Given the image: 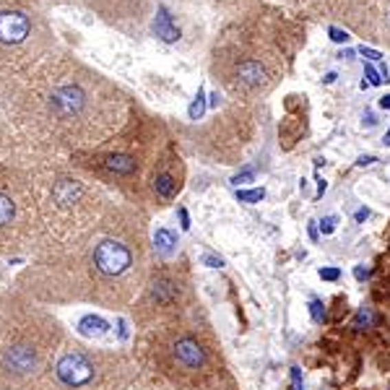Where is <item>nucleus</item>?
Returning <instances> with one entry per match:
<instances>
[{"mask_svg": "<svg viewBox=\"0 0 390 390\" xmlns=\"http://www.w3.org/2000/svg\"><path fill=\"white\" fill-rule=\"evenodd\" d=\"M146 279L138 237L107 226L39 250L11 286L47 307L89 302L115 310L136 302Z\"/></svg>", "mask_w": 390, "mask_h": 390, "instance_id": "nucleus-1", "label": "nucleus"}, {"mask_svg": "<svg viewBox=\"0 0 390 390\" xmlns=\"http://www.w3.org/2000/svg\"><path fill=\"white\" fill-rule=\"evenodd\" d=\"M65 341L47 305L16 286L0 289V390H32Z\"/></svg>", "mask_w": 390, "mask_h": 390, "instance_id": "nucleus-2", "label": "nucleus"}, {"mask_svg": "<svg viewBox=\"0 0 390 390\" xmlns=\"http://www.w3.org/2000/svg\"><path fill=\"white\" fill-rule=\"evenodd\" d=\"M141 362L172 390H216L221 378L211 333L188 318L149 328L141 341Z\"/></svg>", "mask_w": 390, "mask_h": 390, "instance_id": "nucleus-3", "label": "nucleus"}, {"mask_svg": "<svg viewBox=\"0 0 390 390\" xmlns=\"http://www.w3.org/2000/svg\"><path fill=\"white\" fill-rule=\"evenodd\" d=\"M45 245L36 169L0 159V258L36 255Z\"/></svg>", "mask_w": 390, "mask_h": 390, "instance_id": "nucleus-4", "label": "nucleus"}, {"mask_svg": "<svg viewBox=\"0 0 390 390\" xmlns=\"http://www.w3.org/2000/svg\"><path fill=\"white\" fill-rule=\"evenodd\" d=\"M138 369L125 354L83 349L65 341L32 390H128Z\"/></svg>", "mask_w": 390, "mask_h": 390, "instance_id": "nucleus-5", "label": "nucleus"}, {"mask_svg": "<svg viewBox=\"0 0 390 390\" xmlns=\"http://www.w3.org/2000/svg\"><path fill=\"white\" fill-rule=\"evenodd\" d=\"M47 32L34 0H0V76L39 63Z\"/></svg>", "mask_w": 390, "mask_h": 390, "instance_id": "nucleus-6", "label": "nucleus"}, {"mask_svg": "<svg viewBox=\"0 0 390 390\" xmlns=\"http://www.w3.org/2000/svg\"><path fill=\"white\" fill-rule=\"evenodd\" d=\"M185 310H188V286L180 273L169 268L149 273L141 294L133 302V315L146 331L169 320L185 318Z\"/></svg>", "mask_w": 390, "mask_h": 390, "instance_id": "nucleus-7", "label": "nucleus"}, {"mask_svg": "<svg viewBox=\"0 0 390 390\" xmlns=\"http://www.w3.org/2000/svg\"><path fill=\"white\" fill-rule=\"evenodd\" d=\"M96 166L107 172V175H115V177H130L138 172V162L136 156L125 154V151H112V154H105L96 159Z\"/></svg>", "mask_w": 390, "mask_h": 390, "instance_id": "nucleus-8", "label": "nucleus"}, {"mask_svg": "<svg viewBox=\"0 0 390 390\" xmlns=\"http://www.w3.org/2000/svg\"><path fill=\"white\" fill-rule=\"evenodd\" d=\"M266 83V68L260 63H242L237 68V86H242L245 91H255Z\"/></svg>", "mask_w": 390, "mask_h": 390, "instance_id": "nucleus-9", "label": "nucleus"}, {"mask_svg": "<svg viewBox=\"0 0 390 390\" xmlns=\"http://www.w3.org/2000/svg\"><path fill=\"white\" fill-rule=\"evenodd\" d=\"M151 188L162 201H172L175 193H177V180L172 177L169 172H156L154 180H151Z\"/></svg>", "mask_w": 390, "mask_h": 390, "instance_id": "nucleus-10", "label": "nucleus"}, {"mask_svg": "<svg viewBox=\"0 0 390 390\" xmlns=\"http://www.w3.org/2000/svg\"><path fill=\"white\" fill-rule=\"evenodd\" d=\"M154 248H156V252H159V255H164V258H172V255L177 252V237L172 235L169 229H156Z\"/></svg>", "mask_w": 390, "mask_h": 390, "instance_id": "nucleus-11", "label": "nucleus"}, {"mask_svg": "<svg viewBox=\"0 0 390 390\" xmlns=\"http://www.w3.org/2000/svg\"><path fill=\"white\" fill-rule=\"evenodd\" d=\"M154 29H156V34L162 36L164 42H175V39L180 36L177 26H172V19H169V13H166L164 8H159V16H156V21H154Z\"/></svg>", "mask_w": 390, "mask_h": 390, "instance_id": "nucleus-12", "label": "nucleus"}, {"mask_svg": "<svg viewBox=\"0 0 390 390\" xmlns=\"http://www.w3.org/2000/svg\"><path fill=\"white\" fill-rule=\"evenodd\" d=\"M107 325L102 318H96V315H89V318L81 320V333L83 336H94V338H99V336H105L107 333Z\"/></svg>", "mask_w": 390, "mask_h": 390, "instance_id": "nucleus-13", "label": "nucleus"}, {"mask_svg": "<svg viewBox=\"0 0 390 390\" xmlns=\"http://www.w3.org/2000/svg\"><path fill=\"white\" fill-rule=\"evenodd\" d=\"M266 198V190L255 188V190H237V201L239 203H260Z\"/></svg>", "mask_w": 390, "mask_h": 390, "instance_id": "nucleus-14", "label": "nucleus"}, {"mask_svg": "<svg viewBox=\"0 0 390 390\" xmlns=\"http://www.w3.org/2000/svg\"><path fill=\"white\" fill-rule=\"evenodd\" d=\"M310 315H312V323H323L325 320V305L320 299H312L310 302Z\"/></svg>", "mask_w": 390, "mask_h": 390, "instance_id": "nucleus-15", "label": "nucleus"}, {"mask_svg": "<svg viewBox=\"0 0 390 390\" xmlns=\"http://www.w3.org/2000/svg\"><path fill=\"white\" fill-rule=\"evenodd\" d=\"M372 325V312L369 310H359V315H356V320H354V328H369Z\"/></svg>", "mask_w": 390, "mask_h": 390, "instance_id": "nucleus-16", "label": "nucleus"}, {"mask_svg": "<svg viewBox=\"0 0 390 390\" xmlns=\"http://www.w3.org/2000/svg\"><path fill=\"white\" fill-rule=\"evenodd\" d=\"M365 76L369 78V83H372V86H380V83L385 81V78H382V73H380L375 65H365Z\"/></svg>", "mask_w": 390, "mask_h": 390, "instance_id": "nucleus-17", "label": "nucleus"}, {"mask_svg": "<svg viewBox=\"0 0 390 390\" xmlns=\"http://www.w3.org/2000/svg\"><path fill=\"white\" fill-rule=\"evenodd\" d=\"M255 180V169H242L239 175L232 177V185H245V182H252Z\"/></svg>", "mask_w": 390, "mask_h": 390, "instance_id": "nucleus-18", "label": "nucleus"}, {"mask_svg": "<svg viewBox=\"0 0 390 390\" xmlns=\"http://www.w3.org/2000/svg\"><path fill=\"white\" fill-rule=\"evenodd\" d=\"M336 224H338V219H336V216H325V219L320 221L323 235H333V232H336Z\"/></svg>", "mask_w": 390, "mask_h": 390, "instance_id": "nucleus-19", "label": "nucleus"}, {"mask_svg": "<svg viewBox=\"0 0 390 390\" xmlns=\"http://www.w3.org/2000/svg\"><path fill=\"white\" fill-rule=\"evenodd\" d=\"M203 109H206V105H203V96L198 94V99H195V102H193V107H190V118H193V120H201Z\"/></svg>", "mask_w": 390, "mask_h": 390, "instance_id": "nucleus-20", "label": "nucleus"}, {"mask_svg": "<svg viewBox=\"0 0 390 390\" xmlns=\"http://www.w3.org/2000/svg\"><path fill=\"white\" fill-rule=\"evenodd\" d=\"M320 279H323V281H338V279H341V271H338V268H320Z\"/></svg>", "mask_w": 390, "mask_h": 390, "instance_id": "nucleus-21", "label": "nucleus"}, {"mask_svg": "<svg viewBox=\"0 0 390 390\" xmlns=\"http://www.w3.org/2000/svg\"><path fill=\"white\" fill-rule=\"evenodd\" d=\"M359 55H362V58H369V60H372V63H380V60H382V55H380L378 50H372V47H365V45H362V47H359Z\"/></svg>", "mask_w": 390, "mask_h": 390, "instance_id": "nucleus-22", "label": "nucleus"}, {"mask_svg": "<svg viewBox=\"0 0 390 390\" xmlns=\"http://www.w3.org/2000/svg\"><path fill=\"white\" fill-rule=\"evenodd\" d=\"M328 34H331V39H333V42H338V45L349 42V34H346V32H341V29H336V26H331V29H328Z\"/></svg>", "mask_w": 390, "mask_h": 390, "instance_id": "nucleus-23", "label": "nucleus"}, {"mask_svg": "<svg viewBox=\"0 0 390 390\" xmlns=\"http://www.w3.org/2000/svg\"><path fill=\"white\" fill-rule=\"evenodd\" d=\"M292 390H302V369L292 367Z\"/></svg>", "mask_w": 390, "mask_h": 390, "instance_id": "nucleus-24", "label": "nucleus"}, {"mask_svg": "<svg viewBox=\"0 0 390 390\" xmlns=\"http://www.w3.org/2000/svg\"><path fill=\"white\" fill-rule=\"evenodd\" d=\"M203 263H206L208 268H221V266H224V260L216 258V255H206V258H203Z\"/></svg>", "mask_w": 390, "mask_h": 390, "instance_id": "nucleus-25", "label": "nucleus"}, {"mask_svg": "<svg viewBox=\"0 0 390 390\" xmlns=\"http://www.w3.org/2000/svg\"><path fill=\"white\" fill-rule=\"evenodd\" d=\"M354 276L359 279V281H365V279H369V276H372V271H369V268H362V266H356Z\"/></svg>", "mask_w": 390, "mask_h": 390, "instance_id": "nucleus-26", "label": "nucleus"}, {"mask_svg": "<svg viewBox=\"0 0 390 390\" xmlns=\"http://www.w3.org/2000/svg\"><path fill=\"white\" fill-rule=\"evenodd\" d=\"M307 232H310V239H312V242H318V224H315V221H310V226H307Z\"/></svg>", "mask_w": 390, "mask_h": 390, "instance_id": "nucleus-27", "label": "nucleus"}, {"mask_svg": "<svg viewBox=\"0 0 390 390\" xmlns=\"http://www.w3.org/2000/svg\"><path fill=\"white\" fill-rule=\"evenodd\" d=\"M375 162H378L375 156H359V162H356V164H359V166H369V164H375Z\"/></svg>", "mask_w": 390, "mask_h": 390, "instance_id": "nucleus-28", "label": "nucleus"}, {"mask_svg": "<svg viewBox=\"0 0 390 390\" xmlns=\"http://www.w3.org/2000/svg\"><path fill=\"white\" fill-rule=\"evenodd\" d=\"M367 216H369V211H367V208H359V211L354 213V219H356V221H365Z\"/></svg>", "mask_w": 390, "mask_h": 390, "instance_id": "nucleus-29", "label": "nucleus"}, {"mask_svg": "<svg viewBox=\"0 0 390 390\" xmlns=\"http://www.w3.org/2000/svg\"><path fill=\"white\" fill-rule=\"evenodd\" d=\"M180 219H182V229H190V221H188V213L180 211Z\"/></svg>", "mask_w": 390, "mask_h": 390, "instance_id": "nucleus-30", "label": "nucleus"}, {"mask_svg": "<svg viewBox=\"0 0 390 390\" xmlns=\"http://www.w3.org/2000/svg\"><path fill=\"white\" fill-rule=\"evenodd\" d=\"M380 107H382V109H390V94L380 99Z\"/></svg>", "mask_w": 390, "mask_h": 390, "instance_id": "nucleus-31", "label": "nucleus"}, {"mask_svg": "<svg viewBox=\"0 0 390 390\" xmlns=\"http://www.w3.org/2000/svg\"><path fill=\"white\" fill-rule=\"evenodd\" d=\"M325 188H328V185H325L323 180H318V195H323V193H325Z\"/></svg>", "mask_w": 390, "mask_h": 390, "instance_id": "nucleus-32", "label": "nucleus"}, {"mask_svg": "<svg viewBox=\"0 0 390 390\" xmlns=\"http://www.w3.org/2000/svg\"><path fill=\"white\" fill-rule=\"evenodd\" d=\"M385 143L390 146V128H388V133H385Z\"/></svg>", "mask_w": 390, "mask_h": 390, "instance_id": "nucleus-33", "label": "nucleus"}, {"mask_svg": "<svg viewBox=\"0 0 390 390\" xmlns=\"http://www.w3.org/2000/svg\"><path fill=\"white\" fill-rule=\"evenodd\" d=\"M0 289H3V286H0Z\"/></svg>", "mask_w": 390, "mask_h": 390, "instance_id": "nucleus-34", "label": "nucleus"}]
</instances>
